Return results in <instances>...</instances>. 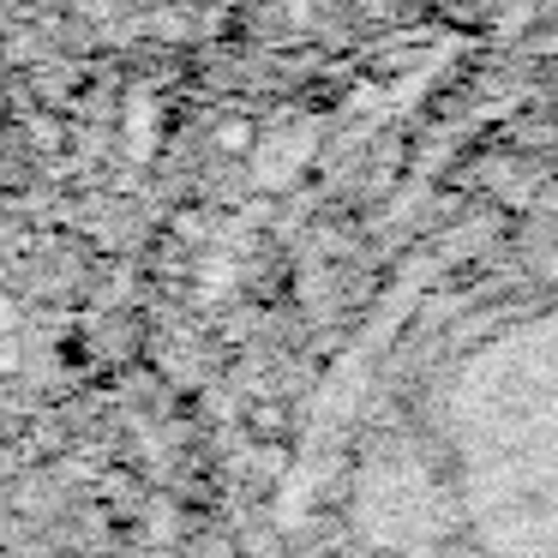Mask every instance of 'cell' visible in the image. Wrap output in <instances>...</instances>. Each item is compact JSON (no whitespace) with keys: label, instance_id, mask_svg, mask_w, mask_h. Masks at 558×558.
<instances>
[{"label":"cell","instance_id":"6da1fadb","mask_svg":"<svg viewBox=\"0 0 558 558\" xmlns=\"http://www.w3.org/2000/svg\"><path fill=\"white\" fill-rule=\"evenodd\" d=\"M0 330H13V306L0 301Z\"/></svg>","mask_w":558,"mask_h":558}]
</instances>
